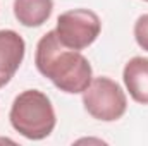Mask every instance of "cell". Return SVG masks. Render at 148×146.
<instances>
[{"mask_svg":"<svg viewBox=\"0 0 148 146\" xmlns=\"http://www.w3.org/2000/svg\"><path fill=\"white\" fill-rule=\"evenodd\" d=\"M35 65L41 76L67 95L83 93L93 79L90 60L79 50L64 46L55 29L40 38L35 52Z\"/></svg>","mask_w":148,"mask_h":146,"instance_id":"1","label":"cell"},{"mask_svg":"<svg viewBox=\"0 0 148 146\" xmlns=\"http://www.w3.org/2000/svg\"><path fill=\"white\" fill-rule=\"evenodd\" d=\"M9 120L16 132L31 141L48 138L57 126L53 105L40 89H26L19 93L12 102Z\"/></svg>","mask_w":148,"mask_h":146,"instance_id":"2","label":"cell"},{"mask_svg":"<svg viewBox=\"0 0 148 146\" xmlns=\"http://www.w3.org/2000/svg\"><path fill=\"white\" fill-rule=\"evenodd\" d=\"M83 107L97 120L114 122L122 119L127 110V96L119 83L110 77H93L90 86L81 93Z\"/></svg>","mask_w":148,"mask_h":146,"instance_id":"3","label":"cell"},{"mask_svg":"<svg viewBox=\"0 0 148 146\" xmlns=\"http://www.w3.org/2000/svg\"><path fill=\"white\" fill-rule=\"evenodd\" d=\"M102 33V21L90 9H71L57 17L55 35L59 41L73 50H84Z\"/></svg>","mask_w":148,"mask_h":146,"instance_id":"4","label":"cell"},{"mask_svg":"<svg viewBox=\"0 0 148 146\" xmlns=\"http://www.w3.org/2000/svg\"><path fill=\"white\" fill-rule=\"evenodd\" d=\"M26 53V41L14 29H0V89L19 71Z\"/></svg>","mask_w":148,"mask_h":146,"instance_id":"5","label":"cell"},{"mask_svg":"<svg viewBox=\"0 0 148 146\" xmlns=\"http://www.w3.org/2000/svg\"><path fill=\"white\" fill-rule=\"evenodd\" d=\"M122 81L129 96L140 103L148 105V59L133 57L126 62L122 71Z\"/></svg>","mask_w":148,"mask_h":146,"instance_id":"6","label":"cell"},{"mask_svg":"<svg viewBox=\"0 0 148 146\" xmlns=\"http://www.w3.org/2000/svg\"><path fill=\"white\" fill-rule=\"evenodd\" d=\"M14 17L26 28H40L53 12V0H14Z\"/></svg>","mask_w":148,"mask_h":146,"instance_id":"7","label":"cell"},{"mask_svg":"<svg viewBox=\"0 0 148 146\" xmlns=\"http://www.w3.org/2000/svg\"><path fill=\"white\" fill-rule=\"evenodd\" d=\"M133 35H134L138 46L148 52V12L136 19L134 28H133Z\"/></svg>","mask_w":148,"mask_h":146,"instance_id":"8","label":"cell"},{"mask_svg":"<svg viewBox=\"0 0 148 146\" xmlns=\"http://www.w3.org/2000/svg\"><path fill=\"white\" fill-rule=\"evenodd\" d=\"M143 2H148V0H143Z\"/></svg>","mask_w":148,"mask_h":146,"instance_id":"9","label":"cell"}]
</instances>
